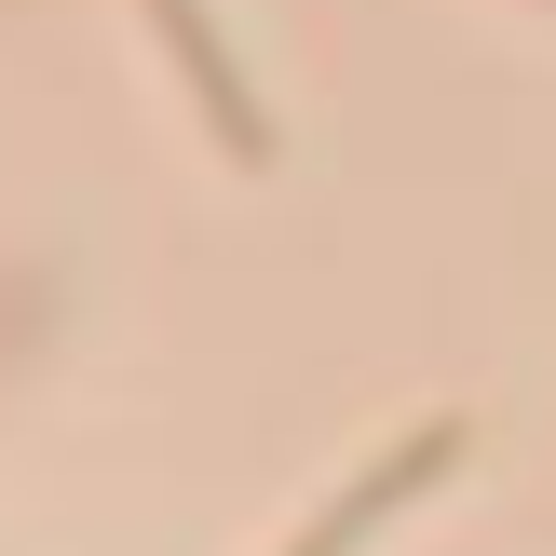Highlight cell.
Instances as JSON below:
<instances>
[{
  "mask_svg": "<svg viewBox=\"0 0 556 556\" xmlns=\"http://www.w3.org/2000/svg\"><path fill=\"white\" fill-rule=\"evenodd\" d=\"M448 448H462V421H434V434H421V448H407V462H380V476H367V489H353V503H340V516H326V530H313V543H299V556H340L353 530H367V516H394V503H407V489H421V476H434V462H448Z\"/></svg>",
  "mask_w": 556,
  "mask_h": 556,
  "instance_id": "1",
  "label": "cell"
}]
</instances>
